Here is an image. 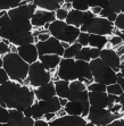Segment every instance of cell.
Here are the masks:
<instances>
[{"instance_id": "25", "label": "cell", "mask_w": 124, "mask_h": 126, "mask_svg": "<svg viewBox=\"0 0 124 126\" xmlns=\"http://www.w3.org/2000/svg\"><path fill=\"white\" fill-rule=\"evenodd\" d=\"M81 48H82V46L75 41L74 43L70 44L66 49H64V53H63L62 57L63 58H74L76 56V53L80 51Z\"/></svg>"}, {"instance_id": "40", "label": "cell", "mask_w": 124, "mask_h": 126, "mask_svg": "<svg viewBox=\"0 0 124 126\" xmlns=\"http://www.w3.org/2000/svg\"><path fill=\"white\" fill-rule=\"evenodd\" d=\"M67 14H68V10L65 8H60L57 9L56 12H55V16H56V19L58 21H65L66 17H67Z\"/></svg>"}, {"instance_id": "20", "label": "cell", "mask_w": 124, "mask_h": 126, "mask_svg": "<svg viewBox=\"0 0 124 126\" xmlns=\"http://www.w3.org/2000/svg\"><path fill=\"white\" fill-rule=\"evenodd\" d=\"M62 57L58 56V55H42V56H39L38 60L41 62V64L43 65V67L47 70L49 69H55V68L58 66L59 62H60Z\"/></svg>"}, {"instance_id": "54", "label": "cell", "mask_w": 124, "mask_h": 126, "mask_svg": "<svg viewBox=\"0 0 124 126\" xmlns=\"http://www.w3.org/2000/svg\"><path fill=\"white\" fill-rule=\"evenodd\" d=\"M67 101H68V100L66 99V98H59V103H60V106H62V107H64V106L67 103Z\"/></svg>"}, {"instance_id": "4", "label": "cell", "mask_w": 124, "mask_h": 126, "mask_svg": "<svg viewBox=\"0 0 124 126\" xmlns=\"http://www.w3.org/2000/svg\"><path fill=\"white\" fill-rule=\"evenodd\" d=\"M48 29L51 36L56 38L60 42H68L70 44L76 41L77 36L81 32L80 29L68 25L65 21H58V19L51 22Z\"/></svg>"}, {"instance_id": "57", "label": "cell", "mask_w": 124, "mask_h": 126, "mask_svg": "<svg viewBox=\"0 0 124 126\" xmlns=\"http://www.w3.org/2000/svg\"><path fill=\"white\" fill-rule=\"evenodd\" d=\"M73 1H74V0H65V2H66V3H72Z\"/></svg>"}, {"instance_id": "45", "label": "cell", "mask_w": 124, "mask_h": 126, "mask_svg": "<svg viewBox=\"0 0 124 126\" xmlns=\"http://www.w3.org/2000/svg\"><path fill=\"white\" fill-rule=\"evenodd\" d=\"M99 55H100V49H98V48H90V58L91 59L99 58Z\"/></svg>"}, {"instance_id": "3", "label": "cell", "mask_w": 124, "mask_h": 126, "mask_svg": "<svg viewBox=\"0 0 124 126\" xmlns=\"http://www.w3.org/2000/svg\"><path fill=\"white\" fill-rule=\"evenodd\" d=\"M89 65H90L93 82L103 83L105 85L116 83V73L101 58L91 59L89 62Z\"/></svg>"}, {"instance_id": "37", "label": "cell", "mask_w": 124, "mask_h": 126, "mask_svg": "<svg viewBox=\"0 0 124 126\" xmlns=\"http://www.w3.org/2000/svg\"><path fill=\"white\" fill-rule=\"evenodd\" d=\"M76 42L80 43L82 47L89 46V33L80 32V34H79V36H77V39H76Z\"/></svg>"}, {"instance_id": "18", "label": "cell", "mask_w": 124, "mask_h": 126, "mask_svg": "<svg viewBox=\"0 0 124 126\" xmlns=\"http://www.w3.org/2000/svg\"><path fill=\"white\" fill-rule=\"evenodd\" d=\"M88 99L90 106L106 108L107 107V92H91L88 91Z\"/></svg>"}, {"instance_id": "10", "label": "cell", "mask_w": 124, "mask_h": 126, "mask_svg": "<svg viewBox=\"0 0 124 126\" xmlns=\"http://www.w3.org/2000/svg\"><path fill=\"white\" fill-rule=\"evenodd\" d=\"M58 77L65 81H74L77 79L76 67H75V59L74 58H62L58 64Z\"/></svg>"}, {"instance_id": "42", "label": "cell", "mask_w": 124, "mask_h": 126, "mask_svg": "<svg viewBox=\"0 0 124 126\" xmlns=\"http://www.w3.org/2000/svg\"><path fill=\"white\" fill-rule=\"evenodd\" d=\"M10 52V47H9V44L5 43L3 41H0V55L1 56H5L7 53Z\"/></svg>"}, {"instance_id": "15", "label": "cell", "mask_w": 124, "mask_h": 126, "mask_svg": "<svg viewBox=\"0 0 124 126\" xmlns=\"http://www.w3.org/2000/svg\"><path fill=\"white\" fill-rule=\"evenodd\" d=\"M75 67H76V74H77V79L79 81L83 82L86 85H89L91 82H93L89 62L75 60Z\"/></svg>"}, {"instance_id": "16", "label": "cell", "mask_w": 124, "mask_h": 126, "mask_svg": "<svg viewBox=\"0 0 124 126\" xmlns=\"http://www.w3.org/2000/svg\"><path fill=\"white\" fill-rule=\"evenodd\" d=\"M34 95L38 100H46L49 99V98H53L56 95V90H55V84L53 82L49 81L48 83L41 85V86H38L34 90Z\"/></svg>"}, {"instance_id": "41", "label": "cell", "mask_w": 124, "mask_h": 126, "mask_svg": "<svg viewBox=\"0 0 124 126\" xmlns=\"http://www.w3.org/2000/svg\"><path fill=\"white\" fill-rule=\"evenodd\" d=\"M95 17V15L92 14L90 10H87V12H83V17H82V25L81 26H86L88 25L90 22L92 21V18ZM80 26V27H81Z\"/></svg>"}, {"instance_id": "49", "label": "cell", "mask_w": 124, "mask_h": 126, "mask_svg": "<svg viewBox=\"0 0 124 126\" xmlns=\"http://www.w3.org/2000/svg\"><path fill=\"white\" fill-rule=\"evenodd\" d=\"M116 16H117V14L116 13H114V12H110L109 14L106 16V19H108V21L110 22V23H114V21H115V18H116Z\"/></svg>"}, {"instance_id": "58", "label": "cell", "mask_w": 124, "mask_h": 126, "mask_svg": "<svg viewBox=\"0 0 124 126\" xmlns=\"http://www.w3.org/2000/svg\"><path fill=\"white\" fill-rule=\"evenodd\" d=\"M2 64H3V62H2V58H0V68L2 67Z\"/></svg>"}, {"instance_id": "51", "label": "cell", "mask_w": 124, "mask_h": 126, "mask_svg": "<svg viewBox=\"0 0 124 126\" xmlns=\"http://www.w3.org/2000/svg\"><path fill=\"white\" fill-rule=\"evenodd\" d=\"M43 117L46 118L47 122H50V120H53L55 118V112H47V114L43 115Z\"/></svg>"}, {"instance_id": "19", "label": "cell", "mask_w": 124, "mask_h": 126, "mask_svg": "<svg viewBox=\"0 0 124 126\" xmlns=\"http://www.w3.org/2000/svg\"><path fill=\"white\" fill-rule=\"evenodd\" d=\"M64 2L65 0H33V5L35 7L44 10H50V12H55L59 9Z\"/></svg>"}, {"instance_id": "29", "label": "cell", "mask_w": 124, "mask_h": 126, "mask_svg": "<svg viewBox=\"0 0 124 126\" xmlns=\"http://www.w3.org/2000/svg\"><path fill=\"white\" fill-rule=\"evenodd\" d=\"M21 0H0V10H9L17 7Z\"/></svg>"}, {"instance_id": "56", "label": "cell", "mask_w": 124, "mask_h": 126, "mask_svg": "<svg viewBox=\"0 0 124 126\" xmlns=\"http://www.w3.org/2000/svg\"><path fill=\"white\" fill-rule=\"evenodd\" d=\"M5 14H7V10H1V12H0V17H1V16H3Z\"/></svg>"}, {"instance_id": "35", "label": "cell", "mask_w": 124, "mask_h": 126, "mask_svg": "<svg viewBox=\"0 0 124 126\" xmlns=\"http://www.w3.org/2000/svg\"><path fill=\"white\" fill-rule=\"evenodd\" d=\"M89 7H100L103 8H107L108 7V0H87Z\"/></svg>"}, {"instance_id": "6", "label": "cell", "mask_w": 124, "mask_h": 126, "mask_svg": "<svg viewBox=\"0 0 124 126\" xmlns=\"http://www.w3.org/2000/svg\"><path fill=\"white\" fill-rule=\"evenodd\" d=\"M27 79H29L30 84L32 85L33 88H38V86H41V85L48 83L49 81H51V75L43 67L41 62L36 60V62L30 64Z\"/></svg>"}, {"instance_id": "1", "label": "cell", "mask_w": 124, "mask_h": 126, "mask_svg": "<svg viewBox=\"0 0 124 126\" xmlns=\"http://www.w3.org/2000/svg\"><path fill=\"white\" fill-rule=\"evenodd\" d=\"M36 10V7L33 3L27 5H19L7 10V14L12 19V24L15 31L17 32H31L32 31V18L34 12Z\"/></svg>"}, {"instance_id": "38", "label": "cell", "mask_w": 124, "mask_h": 126, "mask_svg": "<svg viewBox=\"0 0 124 126\" xmlns=\"http://www.w3.org/2000/svg\"><path fill=\"white\" fill-rule=\"evenodd\" d=\"M8 119H9L8 108L0 106V124H7Z\"/></svg>"}, {"instance_id": "7", "label": "cell", "mask_w": 124, "mask_h": 126, "mask_svg": "<svg viewBox=\"0 0 124 126\" xmlns=\"http://www.w3.org/2000/svg\"><path fill=\"white\" fill-rule=\"evenodd\" d=\"M114 25L110 23L108 19L100 16H95L92 18V21L86 25V26H81V32H87L89 34H99V35H109L114 31Z\"/></svg>"}, {"instance_id": "2", "label": "cell", "mask_w": 124, "mask_h": 126, "mask_svg": "<svg viewBox=\"0 0 124 126\" xmlns=\"http://www.w3.org/2000/svg\"><path fill=\"white\" fill-rule=\"evenodd\" d=\"M2 62V68L8 74L9 79L23 83L24 79L27 77L30 65L26 62H24L17 52H9L5 55Z\"/></svg>"}, {"instance_id": "33", "label": "cell", "mask_w": 124, "mask_h": 126, "mask_svg": "<svg viewBox=\"0 0 124 126\" xmlns=\"http://www.w3.org/2000/svg\"><path fill=\"white\" fill-rule=\"evenodd\" d=\"M32 108V118L33 119H40V118H43V111L41 110L40 106H39L38 101H34L31 106Z\"/></svg>"}, {"instance_id": "32", "label": "cell", "mask_w": 124, "mask_h": 126, "mask_svg": "<svg viewBox=\"0 0 124 126\" xmlns=\"http://www.w3.org/2000/svg\"><path fill=\"white\" fill-rule=\"evenodd\" d=\"M70 90L74 92L83 91V90H87V85L79 79H74V81L70 82Z\"/></svg>"}, {"instance_id": "23", "label": "cell", "mask_w": 124, "mask_h": 126, "mask_svg": "<svg viewBox=\"0 0 124 126\" xmlns=\"http://www.w3.org/2000/svg\"><path fill=\"white\" fill-rule=\"evenodd\" d=\"M55 84V90H56V95L58 98H67L68 92H70V82L65 79H59L53 82Z\"/></svg>"}, {"instance_id": "39", "label": "cell", "mask_w": 124, "mask_h": 126, "mask_svg": "<svg viewBox=\"0 0 124 126\" xmlns=\"http://www.w3.org/2000/svg\"><path fill=\"white\" fill-rule=\"evenodd\" d=\"M33 125H34V119L32 117L24 116L23 118H21V119L18 120L15 126H33Z\"/></svg>"}, {"instance_id": "11", "label": "cell", "mask_w": 124, "mask_h": 126, "mask_svg": "<svg viewBox=\"0 0 124 126\" xmlns=\"http://www.w3.org/2000/svg\"><path fill=\"white\" fill-rule=\"evenodd\" d=\"M49 126H59V125H66V126H86L87 118L82 116H76V115H65L62 117L55 118V119L49 122Z\"/></svg>"}, {"instance_id": "50", "label": "cell", "mask_w": 124, "mask_h": 126, "mask_svg": "<svg viewBox=\"0 0 124 126\" xmlns=\"http://www.w3.org/2000/svg\"><path fill=\"white\" fill-rule=\"evenodd\" d=\"M23 114H24V116H26V117H32V108H31V106H29V107L23 109Z\"/></svg>"}, {"instance_id": "17", "label": "cell", "mask_w": 124, "mask_h": 126, "mask_svg": "<svg viewBox=\"0 0 124 126\" xmlns=\"http://www.w3.org/2000/svg\"><path fill=\"white\" fill-rule=\"evenodd\" d=\"M38 103L41 110L43 111V114H47V112H55L56 114L62 109V106L59 103V98L57 95L46 100H39Z\"/></svg>"}, {"instance_id": "30", "label": "cell", "mask_w": 124, "mask_h": 126, "mask_svg": "<svg viewBox=\"0 0 124 126\" xmlns=\"http://www.w3.org/2000/svg\"><path fill=\"white\" fill-rule=\"evenodd\" d=\"M106 92L108 94H115V95H120V94L124 93V89L122 88L117 83H113V84L106 85Z\"/></svg>"}, {"instance_id": "14", "label": "cell", "mask_w": 124, "mask_h": 126, "mask_svg": "<svg viewBox=\"0 0 124 126\" xmlns=\"http://www.w3.org/2000/svg\"><path fill=\"white\" fill-rule=\"evenodd\" d=\"M99 58H101L104 62L106 63L108 66L114 69L115 73L120 72V64H121V57L117 55L115 50L106 48V49H101L100 50V55Z\"/></svg>"}, {"instance_id": "5", "label": "cell", "mask_w": 124, "mask_h": 126, "mask_svg": "<svg viewBox=\"0 0 124 126\" xmlns=\"http://www.w3.org/2000/svg\"><path fill=\"white\" fill-rule=\"evenodd\" d=\"M120 116H122V112L118 115V112H112L107 108H99L90 106L89 112L87 115V119L91 122L93 125L97 126H107L113 119H116Z\"/></svg>"}, {"instance_id": "44", "label": "cell", "mask_w": 124, "mask_h": 126, "mask_svg": "<svg viewBox=\"0 0 124 126\" xmlns=\"http://www.w3.org/2000/svg\"><path fill=\"white\" fill-rule=\"evenodd\" d=\"M9 77H8V74L6 73V70L3 69L2 67L0 68V84L5 83L6 81H8Z\"/></svg>"}, {"instance_id": "26", "label": "cell", "mask_w": 124, "mask_h": 126, "mask_svg": "<svg viewBox=\"0 0 124 126\" xmlns=\"http://www.w3.org/2000/svg\"><path fill=\"white\" fill-rule=\"evenodd\" d=\"M8 112H9V119H8V122H7V124L10 126H15L18 120L24 117L23 111H22V110H18V109L9 108Z\"/></svg>"}, {"instance_id": "28", "label": "cell", "mask_w": 124, "mask_h": 126, "mask_svg": "<svg viewBox=\"0 0 124 126\" xmlns=\"http://www.w3.org/2000/svg\"><path fill=\"white\" fill-rule=\"evenodd\" d=\"M75 60H84V62H90V48L89 47H83L80 49V51L76 53V56L74 57Z\"/></svg>"}, {"instance_id": "47", "label": "cell", "mask_w": 124, "mask_h": 126, "mask_svg": "<svg viewBox=\"0 0 124 126\" xmlns=\"http://www.w3.org/2000/svg\"><path fill=\"white\" fill-rule=\"evenodd\" d=\"M33 126H49V124L47 123V120H43V119H35L34 120V125Z\"/></svg>"}, {"instance_id": "31", "label": "cell", "mask_w": 124, "mask_h": 126, "mask_svg": "<svg viewBox=\"0 0 124 126\" xmlns=\"http://www.w3.org/2000/svg\"><path fill=\"white\" fill-rule=\"evenodd\" d=\"M72 5V9H75V10H80V12H87L90 9L87 0H74Z\"/></svg>"}, {"instance_id": "21", "label": "cell", "mask_w": 124, "mask_h": 126, "mask_svg": "<svg viewBox=\"0 0 124 126\" xmlns=\"http://www.w3.org/2000/svg\"><path fill=\"white\" fill-rule=\"evenodd\" d=\"M82 17H83V12L71 9V10H68V14L65 22L68 25H72V26L80 29V26L82 25Z\"/></svg>"}, {"instance_id": "27", "label": "cell", "mask_w": 124, "mask_h": 126, "mask_svg": "<svg viewBox=\"0 0 124 126\" xmlns=\"http://www.w3.org/2000/svg\"><path fill=\"white\" fill-rule=\"evenodd\" d=\"M108 8L116 14L124 12V0H108Z\"/></svg>"}, {"instance_id": "8", "label": "cell", "mask_w": 124, "mask_h": 126, "mask_svg": "<svg viewBox=\"0 0 124 126\" xmlns=\"http://www.w3.org/2000/svg\"><path fill=\"white\" fill-rule=\"evenodd\" d=\"M35 101V95H34V92L29 89L27 86H24L21 85L18 90L16 91L14 99H13L12 102V108L18 109V110H22L23 111L24 108H26L29 106H32V103Z\"/></svg>"}, {"instance_id": "22", "label": "cell", "mask_w": 124, "mask_h": 126, "mask_svg": "<svg viewBox=\"0 0 124 126\" xmlns=\"http://www.w3.org/2000/svg\"><path fill=\"white\" fill-rule=\"evenodd\" d=\"M108 39L106 35H99V34H89V46L92 48H98V49H104L106 47Z\"/></svg>"}, {"instance_id": "34", "label": "cell", "mask_w": 124, "mask_h": 126, "mask_svg": "<svg viewBox=\"0 0 124 126\" xmlns=\"http://www.w3.org/2000/svg\"><path fill=\"white\" fill-rule=\"evenodd\" d=\"M87 90L91 92H106V85L103 83H90L89 85H87Z\"/></svg>"}, {"instance_id": "46", "label": "cell", "mask_w": 124, "mask_h": 126, "mask_svg": "<svg viewBox=\"0 0 124 126\" xmlns=\"http://www.w3.org/2000/svg\"><path fill=\"white\" fill-rule=\"evenodd\" d=\"M122 109H123V105H121V103H114L109 110L112 112H118L120 110L122 111Z\"/></svg>"}, {"instance_id": "53", "label": "cell", "mask_w": 124, "mask_h": 126, "mask_svg": "<svg viewBox=\"0 0 124 126\" xmlns=\"http://www.w3.org/2000/svg\"><path fill=\"white\" fill-rule=\"evenodd\" d=\"M38 38H39V40H40V41H46L47 39L50 38V35H49V34H46V33H41V34L38 35Z\"/></svg>"}, {"instance_id": "12", "label": "cell", "mask_w": 124, "mask_h": 126, "mask_svg": "<svg viewBox=\"0 0 124 126\" xmlns=\"http://www.w3.org/2000/svg\"><path fill=\"white\" fill-rule=\"evenodd\" d=\"M53 21H56L55 12L39 9V10H35L33 14L32 18H31V24H32V26L41 27L44 26L47 23H51Z\"/></svg>"}, {"instance_id": "9", "label": "cell", "mask_w": 124, "mask_h": 126, "mask_svg": "<svg viewBox=\"0 0 124 126\" xmlns=\"http://www.w3.org/2000/svg\"><path fill=\"white\" fill-rule=\"evenodd\" d=\"M36 49H38V53L39 56H42V55H58V56L62 57L63 53H64V48L62 47V43L59 40H57L56 38L51 36L47 39L46 41H39L35 44Z\"/></svg>"}, {"instance_id": "52", "label": "cell", "mask_w": 124, "mask_h": 126, "mask_svg": "<svg viewBox=\"0 0 124 126\" xmlns=\"http://www.w3.org/2000/svg\"><path fill=\"white\" fill-rule=\"evenodd\" d=\"M91 10H90V12L92 13V14L95 15V16H97V15H99L100 14V10H101V8L100 7H91Z\"/></svg>"}, {"instance_id": "55", "label": "cell", "mask_w": 124, "mask_h": 126, "mask_svg": "<svg viewBox=\"0 0 124 126\" xmlns=\"http://www.w3.org/2000/svg\"><path fill=\"white\" fill-rule=\"evenodd\" d=\"M60 43H62V47L64 48V49H66V48L70 46V43H68V42H60Z\"/></svg>"}, {"instance_id": "43", "label": "cell", "mask_w": 124, "mask_h": 126, "mask_svg": "<svg viewBox=\"0 0 124 126\" xmlns=\"http://www.w3.org/2000/svg\"><path fill=\"white\" fill-rule=\"evenodd\" d=\"M109 43L113 46H118V44L123 43V39L117 36V35H113L112 38H109Z\"/></svg>"}, {"instance_id": "36", "label": "cell", "mask_w": 124, "mask_h": 126, "mask_svg": "<svg viewBox=\"0 0 124 126\" xmlns=\"http://www.w3.org/2000/svg\"><path fill=\"white\" fill-rule=\"evenodd\" d=\"M113 25H114L116 29L120 30V31H123L124 30V14L123 13L117 14V16H116V18H115V21H114V23H113Z\"/></svg>"}, {"instance_id": "13", "label": "cell", "mask_w": 124, "mask_h": 126, "mask_svg": "<svg viewBox=\"0 0 124 126\" xmlns=\"http://www.w3.org/2000/svg\"><path fill=\"white\" fill-rule=\"evenodd\" d=\"M17 53L24 62H26L29 65L36 62L39 58L38 49H36V46L34 43H29L17 47Z\"/></svg>"}, {"instance_id": "48", "label": "cell", "mask_w": 124, "mask_h": 126, "mask_svg": "<svg viewBox=\"0 0 124 126\" xmlns=\"http://www.w3.org/2000/svg\"><path fill=\"white\" fill-rule=\"evenodd\" d=\"M123 125V119H113L107 126H122Z\"/></svg>"}, {"instance_id": "24", "label": "cell", "mask_w": 124, "mask_h": 126, "mask_svg": "<svg viewBox=\"0 0 124 126\" xmlns=\"http://www.w3.org/2000/svg\"><path fill=\"white\" fill-rule=\"evenodd\" d=\"M64 110H65V112L68 115L81 116V115H82V106H81L80 101H77V100L67 101V103L64 106Z\"/></svg>"}]
</instances>
